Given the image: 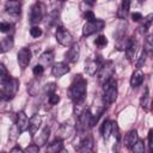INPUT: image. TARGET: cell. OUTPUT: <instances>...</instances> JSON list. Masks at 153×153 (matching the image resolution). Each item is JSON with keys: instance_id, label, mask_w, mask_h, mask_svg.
<instances>
[{"instance_id": "19", "label": "cell", "mask_w": 153, "mask_h": 153, "mask_svg": "<svg viewBox=\"0 0 153 153\" xmlns=\"http://www.w3.org/2000/svg\"><path fill=\"white\" fill-rule=\"evenodd\" d=\"M137 139H139V136H137V131H136L135 129L128 131V133L126 134V136H124V140H123L124 146H126L127 148H130V149H131L133 145L137 141Z\"/></svg>"}, {"instance_id": "37", "label": "cell", "mask_w": 153, "mask_h": 153, "mask_svg": "<svg viewBox=\"0 0 153 153\" xmlns=\"http://www.w3.org/2000/svg\"><path fill=\"white\" fill-rule=\"evenodd\" d=\"M48 100H49V103H50L51 105H55V104H57V103L60 102V96L54 92V93L49 94V99H48Z\"/></svg>"}, {"instance_id": "17", "label": "cell", "mask_w": 153, "mask_h": 153, "mask_svg": "<svg viewBox=\"0 0 153 153\" xmlns=\"http://www.w3.org/2000/svg\"><path fill=\"white\" fill-rule=\"evenodd\" d=\"M92 148H93V140H92L91 136L86 135L85 137L81 139V141H80V143H79L76 149L79 152H90Z\"/></svg>"}, {"instance_id": "2", "label": "cell", "mask_w": 153, "mask_h": 153, "mask_svg": "<svg viewBox=\"0 0 153 153\" xmlns=\"http://www.w3.org/2000/svg\"><path fill=\"white\" fill-rule=\"evenodd\" d=\"M117 98V81L110 78L103 84V100L106 105L112 104Z\"/></svg>"}, {"instance_id": "20", "label": "cell", "mask_w": 153, "mask_h": 153, "mask_svg": "<svg viewBox=\"0 0 153 153\" xmlns=\"http://www.w3.org/2000/svg\"><path fill=\"white\" fill-rule=\"evenodd\" d=\"M129 8H130V1L129 0H123L120 5V8L117 11V16L121 19H126L128 13H129Z\"/></svg>"}, {"instance_id": "18", "label": "cell", "mask_w": 153, "mask_h": 153, "mask_svg": "<svg viewBox=\"0 0 153 153\" xmlns=\"http://www.w3.org/2000/svg\"><path fill=\"white\" fill-rule=\"evenodd\" d=\"M143 79H145V74H143L140 69H136V71L131 74V78H130V86H131L133 88L139 87V86L143 82Z\"/></svg>"}, {"instance_id": "27", "label": "cell", "mask_w": 153, "mask_h": 153, "mask_svg": "<svg viewBox=\"0 0 153 153\" xmlns=\"http://www.w3.org/2000/svg\"><path fill=\"white\" fill-rule=\"evenodd\" d=\"M53 60H54V53H53L51 50L44 51V53L41 55V61L43 62V65H42V66L51 63V61H53Z\"/></svg>"}, {"instance_id": "23", "label": "cell", "mask_w": 153, "mask_h": 153, "mask_svg": "<svg viewBox=\"0 0 153 153\" xmlns=\"http://www.w3.org/2000/svg\"><path fill=\"white\" fill-rule=\"evenodd\" d=\"M111 122L112 121H110V120H105L104 123L102 124L100 131H102L103 139H105V140H108L110 137V135H111Z\"/></svg>"}, {"instance_id": "11", "label": "cell", "mask_w": 153, "mask_h": 153, "mask_svg": "<svg viewBox=\"0 0 153 153\" xmlns=\"http://www.w3.org/2000/svg\"><path fill=\"white\" fill-rule=\"evenodd\" d=\"M16 124H17V128H18L19 133H24L27 129V127H29V118H27V116H26V114L24 111H19L17 114Z\"/></svg>"}, {"instance_id": "31", "label": "cell", "mask_w": 153, "mask_h": 153, "mask_svg": "<svg viewBox=\"0 0 153 153\" xmlns=\"http://www.w3.org/2000/svg\"><path fill=\"white\" fill-rule=\"evenodd\" d=\"M146 57H147V51L142 50V53H141V55H140V57H139V60H137V62H136V67H137V69H140V68L145 65V62H146Z\"/></svg>"}, {"instance_id": "7", "label": "cell", "mask_w": 153, "mask_h": 153, "mask_svg": "<svg viewBox=\"0 0 153 153\" xmlns=\"http://www.w3.org/2000/svg\"><path fill=\"white\" fill-rule=\"evenodd\" d=\"M43 19V6L41 2H36L30 11V23L32 25H37Z\"/></svg>"}, {"instance_id": "6", "label": "cell", "mask_w": 153, "mask_h": 153, "mask_svg": "<svg viewBox=\"0 0 153 153\" xmlns=\"http://www.w3.org/2000/svg\"><path fill=\"white\" fill-rule=\"evenodd\" d=\"M18 88H19V81L14 78H10V80L4 85V96L6 99H12L17 92H18Z\"/></svg>"}, {"instance_id": "9", "label": "cell", "mask_w": 153, "mask_h": 153, "mask_svg": "<svg viewBox=\"0 0 153 153\" xmlns=\"http://www.w3.org/2000/svg\"><path fill=\"white\" fill-rule=\"evenodd\" d=\"M5 11L7 14L12 17H19L20 16V2L18 0H7L5 5Z\"/></svg>"}, {"instance_id": "47", "label": "cell", "mask_w": 153, "mask_h": 153, "mask_svg": "<svg viewBox=\"0 0 153 153\" xmlns=\"http://www.w3.org/2000/svg\"><path fill=\"white\" fill-rule=\"evenodd\" d=\"M0 51H2V47H1V44H0Z\"/></svg>"}, {"instance_id": "8", "label": "cell", "mask_w": 153, "mask_h": 153, "mask_svg": "<svg viewBox=\"0 0 153 153\" xmlns=\"http://www.w3.org/2000/svg\"><path fill=\"white\" fill-rule=\"evenodd\" d=\"M17 60L22 69H25L31 61V51L29 48H22L17 54Z\"/></svg>"}, {"instance_id": "32", "label": "cell", "mask_w": 153, "mask_h": 153, "mask_svg": "<svg viewBox=\"0 0 153 153\" xmlns=\"http://www.w3.org/2000/svg\"><path fill=\"white\" fill-rule=\"evenodd\" d=\"M111 135H114L116 137V140H120L121 135H120V129L116 122H111Z\"/></svg>"}, {"instance_id": "43", "label": "cell", "mask_w": 153, "mask_h": 153, "mask_svg": "<svg viewBox=\"0 0 153 153\" xmlns=\"http://www.w3.org/2000/svg\"><path fill=\"white\" fill-rule=\"evenodd\" d=\"M152 134H153V130L151 129L149 131H148V147H149V151L152 152V149H153V143H152Z\"/></svg>"}, {"instance_id": "49", "label": "cell", "mask_w": 153, "mask_h": 153, "mask_svg": "<svg viewBox=\"0 0 153 153\" xmlns=\"http://www.w3.org/2000/svg\"><path fill=\"white\" fill-rule=\"evenodd\" d=\"M60 1H66V0H60Z\"/></svg>"}, {"instance_id": "48", "label": "cell", "mask_w": 153, "mask_h": 153, "mask_svg": "<svg viewBox=\"0 0 153 153\" xmlns=\"http://www.w3.org/2000/svg\"><path fill=\"white\" fill-rule=\"evenodd\" d=\"M143 1H146V0H139V2H143Z\"/></svg>"}, {"instance_id": "14", "label": "cell", "mask_w": 153, "mask_h": 153, "mask_svg": "<svg viewBox=\"0 0 153 153\" xmlns=\"http://www.w3.org/2000/svg\"><path fill=\"white\" fill-rule=\"evenodd\" d=\"M79 116V124L82 130H86L91 127V111L88 109L84 110Z\"/></svg>"}, {"instance_id": "15", "label": "cell", "mask_w": 153, "mask_h": 153, "mask_svg": "<svg viewBox=\"0 0 153 153\" xmlns=\"http://www.w3.org/2000/svg\"><path fill=\"white\" fill-rule=\"evenodd\" d=\"M79 55H80V47H79V44L74 43V44H72L71 48L68 49V51H67V54H66V59H67L69 62L74 63V62H76V61L79 60Z\"/></svg>"}, {"instance_id": "44", "label": "cell", "mask_w": 153, "mask_h": 153, "mask_svg": "<svg viewBox=\"0 0 153 153\" xmlns=\"http://www.w3.org/2000/svg\"><path fill=\"white\" fill-rule=\"evenodd\" d=\"M23 149L20 148V147H14V148H12L11 149V152H22Z\"/></svg>"}, {"instance_id": "25", "label": "cell", "mask_w": 153, "mask_h": 153, "mask_svg": "<svg viewBox=\"0 0 153 153\" xmlns=\"http://www.w3.org/2000/svg\"><path fill=\"white\" fill-rule=\"evenodd\" d=\"M151 100V97H149V91H148V88H146L145 90V93L142 94V97H141V100H140V104H141V108L143 109V110H148L149 109V102Z\"/></svg>"}, {"instance_id": "16", "label": "cell", "mask_w": 153, "mask_h": 153, "mask_svg": "<svg viewBox=\"0 0 153 153\" xmlns=\"http://www.w3.org/2000/svg\"><path fill=\"white\" fill-rule=\"evenodd\" d=\"M41 124H42V117H41L39 115H33V116L29 120V127H27V129L30 130V133H31L32 135H35V134L38 131Z\"/></svg>"}, {"instance_id": "3", "label": "cell", "mask_w": 153, "mask_h": 153, "mask_svg": "<svg viewBox=\"0 0 153 153\" xmlns=\"http://www.w3.org/2000/svg\"><path fill=\"white\" fill-rule=\"evenodd\" d=\"M115 73V67H114V63L112 61H106V62H103L99 67V69L97 71V78H98V81L100 84H104L106 80H109L110 78H112Z\"/></svg>"}, {"instance_id": "22", "label": "cell", "mask_w": 153, "mask_h": 153, "mask_svg": "<svg viewBox=\"0 0 153 153\" xmlns=\"http://www.w3.org/2000/svg\"><path fill=\"white\" fill-rule=\"evenodd\" d=\"M49 133H50L49 127H44V128L42 129L41 134H38V137L36 139V145H38V146L45 145L47 141H48V137H49Z\"/></svg>"}, {"instance_id": "36", "label": "cell", "mask_w": 153, "mask_h": 153, "mask_svg": "<svg viewBox=\"0 0 153 153\" xmlns=\"http://www.w3.org/2000/svg\"><path fill=\"white\" fill-rule=\"evenodd\" d=\"M11 30V24L7 22H0V32L6 33Z\"/></svg>"}, {"instance_id": "34", "label": "cell", "mask_w": 153, "mask_h": 153, "mask_svg": "<svg viewBox=\"0 0 153 153\" xmlns=\"http://www.w3.org/2000/svg\"><path fill=\"white\" fill-rule=\"evenodd\" d=\"M145 20V24L142 25V26H140V31L141 32H146L147 31V29L151 26V22H152V14H149L146 19H143Z\"/></svg>"}, {"instance_id": "35", "label": "cell", "mask_w": 153, "mask_h": 153, "mask_svg": "<svg viewBox=\"0 0 153 153\" xmlns=\"http://www.w3.org/2000/svg\"><path fill=\"white\" fill-rule=\"evenodd\" d=\"M55 88H56L55 84H54V82H49V84H47V85L44 86V92L48 93V96H49V94H51V93L55 92Z\"/></svg>"}, {"instance_id": "41", "label": "cell", "mask_w": 153, "mask_h": 153, "mask_svg": "<svg viewBox=\"0 0 153 153\" xmlns=\"http://www.w3.org/2000/svg\"><path fill=\"white\" fill-rule=\"evenodd\" d=\"M151 48H152V36H148L147 39H146V49H145V51L151 50Z\"/></svg>"}, {"instance_id": "12", "label": "cell", "mask_w": 153, "mask_h": 153, "mask_svg": "<svg viewBox=\"0 0 153 153\" xmlns=\"http://www.w3.org/2000/svg\"><path fill=\"white\" fill-rule=\"evenodd\" d=\"M124 49H126L127 59H128L129 61H131V60H133V57H134V56H135V54H136V50H137V42H136L133 37H130V38L128 39V42H127V44H126Z\"/></svg>"}, {"instance_id": "46", "label": "cell", "mask_w": 153, "mask_h": 153, "mask_svg": "<svg viewBox=\"0 0 153 153\" xmlns=\"http://www.w3.org/2000/svg\"><path fill=\"white\" fill-rule=\"evenodd\" d=\"M2 96H4V93H2V92H0V99L2 98Z\"/></svg>"}, {"instance_id": "10", "label": "cell", "mask_w": 153, "mask_h": 153, "mask_svg": "<svg viewBox=\"0 0 153 153\" xmlns=\"http://www.w3.org/2000/svg\"><path fill=\"white\" fill-rule=\"evenodd\" d=\"M102 63H103V61H102L100 56L94 57V59H91L85 65V72L87 74H90V75H94L97 73V71L99 69V67H100Z\"/></svg>"}, {"instance_id": "29", "label": "cell", "mask_w": 153, "mask_h": 153, "mask_svg": "<svg viewBox=\"0 0 153 153\" xmlns=\"http://www.w3.org/2000/svg\"><path fill=\"white\" fill-rule=\"evenodd\" d=\"M94 43H96V45H98L99 48H102V47H105V45L108 44V39H106V37H105L104 35H99V36L96 38Z\"/></svg>"}, {"instance_id": "30", "label": "cell", "mask_w": 153, "mask_h": 153, "mask_svg": "<svg viewBox=\"0 0 153 153\" xmlns=\"http://www.w3.org/2000/svg\"><path fill=\"white\" fill-rule=\"evenodd\" d=\"M30 35H31L33 38H38V37L42 35V29H41L39 26L33 25V26L30 29Z\"/></svg>"}, {"instance_id": "38", "label": "cell", "mask_w": 153, "mask_h": 153, "mask_svg": "<svg viewBox=\"0 0 153 153\" xmlns=\"http://www.w3.org/2000/svg\"><path fill=\"white\" fill-rule=\"evenodd\" d=\"M24 151H25V152H27V153H37V152L39 151V146H38V145H36V143H33V145L27 146Z\"/></svg>"}, {"instance_id": "28", "label": "cell", "mask_w": 153, "mask_h": 153, "mask_svg": "<svg viewBox=\"0 0 153 153\" xmlns=\"http://www.w3.org/2000/svg\"><path fill=\"white\" fill-rule=\"evenodd\" d=\"M131 149H133L135 153H143V151H145V143H143V141H141V140L137 139V141L133 145Z\"/></svg>"}, {"instance_id": "13", "label": "cell", "mask_w": 153, "mask_h": 153, "mask_svg": "<svg viewBox=\"0 0 153 153\" xmlns=\"http://www.w3.org/2000/svg\"><path fill=\"white\" fill-rule=\"evenodd\" d=\"M68 72H69V67H68V65L65 63V62H57V63H55V65L53 66V68H51V73H53V75L56 76V78H60V76L67 74Z\"/></svg>"}, {"instance_id": "24", "label": "cell", "mask_w": 153, "mask_h": 153, "mask_svg": "<svg viewBox=\"0 0 153 153\" xmlns=\"http://www.w3.org/2000/svg\"><path fill=\"white\" fill-rule=\"evenodd\" d=\"M126 27H127V23H126V20H123V19H122V22H121V23L118 24V26H117L116 32L114 33L115 39L120 41V39H122V38H123V36H124V33H126Z\"/></svg>"}, {"instance_id": "4", "label": "cell", "mask_w": 153, "mask_h": 153, "mask_svg": "<svg viewBox=\"0 0 153 153\" xmlns=\"http://www.w3.org/2000/svg\"><path fill=\"white\" fill-rule=\"evenodd\" d=\"M104 26H105V23H104V20H102V19H93V20H91V22H87L84 26H82V36L85 37V36H90V35H92V33H94V32H97V31H100V30H103L104 29Z\"/></svg>"}, {"instance_id": "39", "label": "cell", "mask_w": 153, "mask_h": 153, "mask_svg": "<svg viewBox=\"0 0 153 153\" xmlns=\"http://www.w3.org/2000/svg\"><path fill=\"white\" fill-rule=\"evenodd\" d=\"M12 44H13V42H12V39H11V37H7V38H5V41L2 42V44H1V47L4 48V50H7V49H11V47H12Z\"/></svg>"}, {"instance_id": "33", "label": "cell", "mask_w": 153, "mask_h": 153, "mask_svg": "<svg viewBox=\"0 0 153 153\" xmlns=\"http://www.w3.org/2000/svg\"><path fill=\"white\" fill-rule=\"evenodd\" d=\"M43 72H44V66H42L41 63L36 65V66L33 67V69H32V73H33L35 76H41V75L43 74Z\"/></svg>"}, {"instance_id": "5", "label": "cell", "mask_w": 153, "mask_h": 153, "mask_svg": "<svg viewBox=\"0 0 153 153\" xmlns=\"http://www.w3.org/2000/svg\"><path fill=\"white\" fill-rule=\"evenodd\" d=\"M55 37H56V41L61 44V45H65V47H69L73 44V36L71 35V32L65 29L63 26H60L56 29V32H55Z\"/></svg>"}, {"instance_id": "45", "label": "cell", "mask_w": 153, "mask_h": 153, "mask_svg": "<svg viewBox=\"0 0 153 153\" xmlns=\"http://www.w3.org/2000/svg\"><path fill=\"white\" fill-rule=\"evenodd\" d=\"M85 2L92 6V5H94V2H96V0H85Z\"/></svg>"}, {"instance_id": "40", "label": "cell", "mask_w": 153, "mask_h": 153, "mask_svg": "<svg viewBox=\"0 0 153 153\" xmlns=\"http://www.w3.org/2000/svg\"><path fill=\"white\" fill-rule=\"evenodd\" d=\"M85 18L87 19V22H91V20L96 19V17H94V14H93L92 11H87V12L85 13Z\"/></svg>"}, {"instance_id": "1", "label": "cell", "mask_w": 153, "mask_h": 153, "mask_svg": "<svg viewBox=\"0 0 153 153\" xmlns=\"http://www.w3.org/2000/svg\"><path fill=\"white\" fill-rule=\"evenodd\" d=\"M86 86L87 81L81 75H76L71 84L69 87V96L74 100V103H82L86 97Z\"/></svg>"}, {"instance_id": "42", "label": "cell", "mask_w": 153, "mask_h": 153, "mask_svg": "<svg viewBox=\"0 0 153 153\" xmlns=\"http://www.w3.org/2000/svg\"><path fill=\"white\" fill-rule=\"evenodd\" d=\"M131 18H133L134 22H140V20L142 19V14L139 13V12H134L133 16H131Z\"/></svg>"}, {"instance_id": "21", "label": "cell", "mask_w": 153, "mask_h": 153, "mask_svg": "<svg viewBox=\"0 0 153 153\" xmlns=\"http://www.w3.org/2000/svg\"><path fill=\"white\" fill-rule=\"evenodd\" d=\"M62 149H63V143H62V139H60V137L56 139V140H54L47 147V151L48 152H51V153H57V152H60Z\"/></svg>"}, {"instance_id": "26", "label": "cell", "mask_w": 153, "mask_h": 153, "mask_svg": "<svg viewBox=\"0 0 153 153\" xmlns=\"http://www.w3.org/2000/svg\"><path fill=\"white\" fill-rule=\"evenodd\" d=\"M10 78H11V75L7 72V68L2 63H0V84L5 85L10 80Z\"/></svg>"}]
</instances>
